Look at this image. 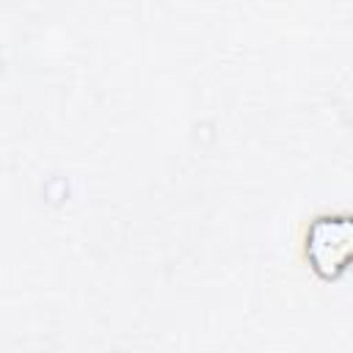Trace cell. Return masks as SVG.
Returning <instances> with one entry per match:
<instances>
[{"instance_id": "6da1fadb", "label": "cell", "mask_w": 353, "mask_h": 353, "mask_svg": "<svg viewBox=\"0 0 353 353\" xmlns=\"http://www.w3.org/2000/svg\"><path fill=\"white\" fill-rule=\"evenodd\" d=\"M306 256L320 279H336L353 262V215H317L306 232Z\"/></svg>"}]
</instances>
